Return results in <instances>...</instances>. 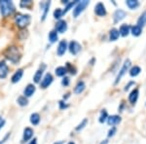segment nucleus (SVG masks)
I'll use <instances>...</instances> for the list:
<instances>
[{"label":"nucleus","instance_id":"10","mask_svg":"<svg viewBox=\"0 0 146 144\" xmlns=\"http://www.w3.org/2000/svg\"><path fill=\"white\" fill-rule=\"evenodd\" d=\"M68 48L67 46V42L65 40H62V41L58 43V49H56V54H58V56H62L65 54Z\"/></svg>","mask_w":146,"mask_h":144},{"label":"nucleus","instance_id":"5","mask_svg":"<svg viewBox=\"0 0 146 144\" xmlns=\"http://www.w3.org/2000/svg\"><path fill=\"white\" fill-rule=\"evenodd\" d=\"M131 60H125V62H124V64H123V66H122L121 69L119 70V73H118V75H117V77H116V80H115V85H117L120 82V80H121V78L124 76L125 74L127 73V71L129 69V66H131Z\"/></svg>","mask_w":146,"mask_h":144},{"label":"nucleus","instance_id":"22","mask_svg":"<svg viewBox=\"0 0 146 144\" xmlns=\"http://www.w3.org/2000/svg\"><path fill=\"white\" fill-rule=\"evenodd\" d=\"M120 33H119V30L116 29V28H112L109 32V39L110 41H116L117 39L119 38Z\"/></svg>","mask_w":146,"mask_h":144},{"label":"nucleus","instance_id":"33","mask_svg":"<svg viewBox=\"0 0 146 144\" xmlns=\"http://www.w3.org/2000/svg\"><path fill=\"white\" fill-rule=\"evenodd\" d=\"M31 5H32L31 0H23L20 3V6L22 7V8H28V7H30Z\"/></svg>","mask_w":146,"mask_h":144},{"label":"nucleus","instance_id":"35","mask_svg":"<svg viewBox=\"0 0 146 144\" xmlns=\"http://www.w3.org/2000/svg\"><path fill=\"white\" fill-rule=\"evenodd\" d=\"M63 16L62 14V10L60 8H58L56 10H55V12H54V17H55V19H58V20H60V18H62Z\"/></svg>","mask_w":146,"mask_h":144},{"label":"nucleus","instance_id":"8","mask_svg":"<svg viewBox=\"0 0 146 144\" xmlns=\"http://www.w3.org/2000/svg\"><path fill=\"white\" fill-rule=\"evenodd\" d=\"M95 13L98 17H104V16H106V9H105V6L103 5V3L98 2L96 4L95 7Z\"/></svg>","mask_w":146,"mask_h":144},{"label":"nucleus","instance_id":"36","mask_svg":"<svg viewBox=\"0 0 146 144\" xmlns=\"http://www.w3.org/2000/svg\"><path fill=\"white\" fill-rule=\"evenodd\" d=\"M66 69H67V71L69 70V72L71 73V74H73V75L76 74V69H75L73 66H71L69 62H67V64H66Z\"/></svg>","mask_w":146,"mask_h":144},{"label":"nucleus","instance_id":"17","mask_svg":"<svg viewBox=\"0 0 146 144\" xmlns=\"http://www.w3.org/2000/svg\"><path fill=\"white\" fill-rule=\"evenodd\" d=\"M23 75V69H18L17 71L14 73L13 76H12V79H11L12 83H18V82L22 79Z\"/></svg>","mask_w":146,"mask_h":144},{"label":"nucleus","instance_id":"39","mask_svg":"<svg viewBox=\"0 0 146 144\" xmlns=\"http://www.w3.org/2000/svg\"><path fill=\"white\" fill-rule=\"evenodd\" d=\"M60 109H62V110H64V109H66V108L68 107V104H66V103L64 102V101H62V100H60Z\"/></svg>","mask_w":146,"mask_h":144},{"label":"nucleus","instance_id":"24","mask_svg":"<svg viewBox=\"0 0 146 144\" xmlns=\"http://www.w3.org/2000/svg\"><path fill=\"white\" fill-rule=\"evenodd\" d=\"M30 122L33 126H37L40 122V115L38 113H32L30 115Z\"/></svg>","mask_w":146,"mask_h":144},{"label":"nucleus","instance_id":"3","mask_svg":"<svg viewBox=\"0 0 146 144\" xmlns=\"http://www.w3.org/2000/svg\"><path fill=\"white\" fill-rule=\"evenodd\" d=\"M31 18L27 14H17L15 17V23L18 27L25 28L30 23Z\"/></svg>","mask_w":146,"mask_h":144},{"label":"nucleus","instance_id":"13","mask_svg":"<svg viewBox=\"0 0 146 144\" xmlns=\"http://www.w3.org/2000/svg\"><path fill=\"white\" fill-rule=\"evenodd\" d=\"M9 68L5 61H0V79H4L8 75Z\"/></svg>","mask_w":146,"mask_h":144},{"label":"nucleus","instance_id":"26","mask_svg":"<svg viewBox=\"0 0 146 144\" xmlns=\"http://www.w3.org/2000/svg\"><path fill=\"white\" fill-rule=\"evenodd\" d=\"M55 72H56V76L62 77V76H64V75L66 74L67 69H66V67H64V66H58V67L56 68V71Z\"/></svg>","mask_w":146,"mask_h":144},{"label":"nucleus","instance_id":"30","mask_svg":"<svg viewBox=\"0 0 146 144\" xmlns=\"http://www.w3.org/2000/svg\"><path fill=\"white\" fill-rule=\"evenodd\" d=\"M58 39V32L56 30H52L50 33H49V40H50V42L51 43H55Z\"/></svg>","mask_w":146,"mask_h":144},{"label":"nucleus","instance_id":"44","mask_svg":"<svg viewBox=\"0 0 146 144\" xmlns=\"http://www.w3.org/2000/svg\"><path fill=\"white\" fill-rule=\"evenodd\" d=\"M100 144H108V141L107 140H103Z\"/></svg>","mask_w":146,"mask_h":144},{"label":"nucleus","instance_id":"29","mask_svg":"<svg viewBox=\"0 0 146 144\" xmlns=\"http://www.w3.org/2000/svg\"><path fill=\"white\" fill-rule=\"evenodd\" d=\"M107 118H108V113L107 111L105 109H102L100 112V119H98V121H100V123H101V124H103L104 122L107 121Z\"/></svg>","mask_w":146,"mask_h":144},{"label":"nucleus","instance_id":"42","mask_svg":"<svg viewBox=\"0 0 146 144\" xmlns=\"http://www.w3.org/2000/svg\"><path fill=\"white\" fill-rule=\"evenodd\" d=\"M4 125H5V120H2V121H0V129L4 127Z\"/></svg>","mask_w":146,"mask_h":144},{"label":"nucleus","instance_id":"41","mask_svg":"<svg viewBox=\"0 0 146 144\" xmlns=\"http://www.w3.org/2000/svg\"><path fill=\"white\" fill-rule=\"evenodd\" d=\"M9 136H10V133H7V134H6V136H5V137H4L3 140L0 141V144H3L4 142H5V140H7V139L9 138Z\"/></svg>","mask_w":146,"mask_h":144},{"label":"nucleus","instance_id":"45","mask_svg":"<svg viewBox=\"0 0 146 144\" xmlns=\"http://www.w3.org/2000/svg\"><path fill=\"white\" fill-rule=\"evenodd\" d=\"M54 144H62V141H58V142H56V143H54Z\"/></svg>","mask_w":146,"mask_h":144},{"label":"nucleus","instance_id":"43","mask_svg":"<svg viewBox=\"0 0 146 144\" xmlns=\"http://www.w3.org/2000/svg\"><path fill=\"white\" fill-rule=\"evenodd\" d=\"M29 144H37V139L36 138H33L31 141L29 142Z\"/></svg>","mask_w":146,"mask_h":144},{"label":"nucleus","instance_id":"9","mask_svg":"<svg viewBox=\"0 0 146 144\" xmlns=\"http://www.w3.org/2000/svg\"><path fill=\"white\" fill-rule=\"evenodd\" d=\"M68 50H69V52L72 55L76 56L80 52V50H81V45L76 41H71L69 43V46H68Z\"/></svg>","mask_w":146,"mask_h":144},{"label":"nucleus","instance_id":"46","mask_svg":"<svg viewBox=\"0 0 146 144\" xmlns=\"http://www.w3.org/2000/svg\"><path fill=\"white\" fill-rule=\"evenodd\" d=\"M68 144H75V143L73 141H70V142H68Z\"/></svg>","mask_w":146,"mask_h":144},{"label":"nucleus","instance_id":"14","mask_svg":"<svg viewBox=\"0 0 146 144\" xmlns=\"http://www.w3.org/2000/svg\"><path fill=\"white\" fill-rule=\"evenodd\" d=\"M138 96H139V91H138V89L133 90V91L131 92V94H129V101L133 105L135 104L136 101H137V100H138Z\"/></svg>","mask_w":146,"mask_h":144},{"label":"nucleus","instance_id":"38","mask_svg":"<svg viewBox=\"0 0 146 144\" xmlns=\"http://www.w3.org/2000/svg\"><path fill=\"white\" fill-rule=\"evenodd\" d=\"M69 81H70V79L68 77H63V79L62 81V85L64 87H67L68 85H69Z\"/></svg>","mask_w":146,"mask_h":144},{"label":"nucleus","instance_id":"18","mask_svg":"<svg viewBox=\"0 0 146 144\" xmlns=\"http://www.w3.org/2000/svg\"><path fill=\"white\" fill-rule=\"evenodd\" d=\"M85 89H86V84L83 81H79L74 88V93L76 94H80L85 91Z\"/></svg>","mask_w":146,"mask_h":144},{"label":"nucleus","instance_id":"28","mask_svg":"<svg viewBox=\"0 0 146 144\" xmlns=\"http://www.w3.org/2000/svg\"><path fill=\"white\" fill-rule=\"evenodd\" d=\"M131 34H133V36H139V35L142 33V28L138 27L137 25H133V27H131Z\"/></svg>","mask_w":146,"mask_h":144},{"label":"nucleus","instance_id":"40","mask_svg":"<svg viewBox=\"0 0 146 144\" xmlns=\"http://www.w3.org/2000/svg\"><path fill=\"white\" fill-rule=\"evenodd\" d=\"M133 85H135V82H133V81H131L128 85H127L126 87H125L124 90H125V91H129V89L131 88V86H133Z\"/></svg>","mask_w":146,"mask_h":144},{"label":"nucleus","instance_id":"16","mask_svg":"<svg viewBox=\"0 0 146 144\" xmlns=\"http://www.w3.org/2000/svg\"><path fill=\"white\" fill-rule=\"evenodd\" d=\"M129 32H131V27H129V25H122L119 28L120 35H122V36H124V37L128 36L129 34Z\"/></svg>","mask_w":146,"mask_h":144},{"label":"nucleus","instance_id":"11","mask_svg":"<svg viewBox=\"0 0 146 144\" xmlns=\"http://www.w3.org/2000/svg\"><path fill=\"white\" fill-rule=\"evenodd\" d=\"M122 121V118L119 115H112V116H108L107 118V124L110 127H114L116 125L120 124Z\"/></svg>","mask_w":146,"mask_h":144},{"label":"nucleus","instance_id":"27","mask_svg":"<svg viewBox=\"0 0 146 144\" xmlns=\"http://www.w3.org/2000/svg\"><path fill=\"white\" fill-rule=\"evenodd\" d=\"M42 78H43V69H38L33 76V81L35 83H40Z\"/></svg>","mask_w":146,"mask_h":144},{"label":"nucleus","instance_id":"12","mask_svg":"<svg viewBox=\"0 0 146 144\" xmlns=\"http://www.w3.org/2000/svg\"><path fill=\"white\" fill-rule=\"evenodd\" d=\"M67 30V23L65 21H58L56 23V32H60V33H64L65 31Z\"/></svg>","mask_w":146,"mask_h":144},{"label":"nucleus","instance_id":"31","mask_svg":"<svg viewBox=\"0 0 146 144\" xmlns=\"http://www.w3.org/2000/svg\"><path fill=\"white\" fill-rule=\"evenodd\" d=\"M17 102L19 103V105H21V106H27L28 104V100L25 96H19L18 100H17Z\"/></svg>","mask_w":146,"mask_h":144},{"label":"nucleus","instance_id":"25","mask_svg":"<svg viewBox=\"0 0 146 144\" xmlns=\"http://www.w3.org/2000/svg\"><path fill=\"white\" fill-rule=\"evenodd\" d=\"M141 72V68L139 66H137V65H135V66H133L129 69V75H131V77H136L137 75H139Z\"/></svg>","mask_w":146,"mask_h":144},{"label":"nucleus","instance_id":"2","mask_svg":"<svg viewBox=\"0 0 146 144\" xmlns=\"http://www.w3.org/2000/svg\"><path fill=\"white\" fill-rule=\"evenodd\" d=\"M0 12L3 17H9L15 12V5L10 0H0Z\"/></svg>","mask_w":146,"mask_h":144},{"label":"nucleus","instance_id":"15","mask_svg":"<svg viewBox=\"0 0 146 144\" xmlns=\"http://www.w3.org/2000/svg\"><path fill=\"white\" fill-rule=\"evenodd\" d=\"M35 91H36V88H35L34 85L29 84V85H27V86L25 87V91H23V94H25V96L27 98H30V96H31L32 94L35 93Z\"/></svg>","mask_w":146,"mask_h":144},{"label":"nucleus","instance_id":"32","mask_svg":"<svg viewBox=\"0 0 146 144\" xmlns=\"http://www.w3.org/2000/svg\"><path fill=\"white\" fill-rule=\"evenodd\" d=\"M88 122H89V121H88V119H84L83 121H82V122L78 125V126L75 127V129H76L77 131H81V129H83L84 127H86L87 125H88Z\"/></svg>","mask_w":146,"mask_h":144},{"label":"nucleus","instance_id":"4","mask_svg":"<svg viewBox=\"0 0 146 144\" xmlns=\"http://www.w3.org/2000/svg\"><path fill=\"white\" fill-rule=\"evenodd\" d=\"M89 4H90V1H88V0H83V1L78 2L77 5L75 6V8L73 9V17L78 18L83 13L85 9H86V7L89 6Z\"/></svg>","mask_w":146,"mask_h":144},{"label":"nucleus","instance_id":"1","mask_svg":"<svg viewBox=\"0 0 146 144\" xmlns=\"http://www.w3.org/2000/svg\"><path fill=\"white\" fill-rule=\"evenodd\" d=\"M4 56L8 60H10L12 63L16 64L20 61L21 58H22V54H21L20 50L18 47L16 46H10L6 49L4 52Z\"/></svg>","mask_w":146,"mask_h":144},{"label":"nucleus","instance_id":"34","mask_svg":"<svg viewBox=\"0 0 146 144\" xmlns=\"http://www.w3.org/2000/svg\"><path fill=\"white\" fill-rule=\"evenodd\" d=\"M77 3H78V1H72V2H69V3H68L67 5H66V7H65L64 10L62 11V14H63V15H64V14H66L67 12L69 11L70 9H71L72 7L75 5V4H77Z\"/></svg>","mask_w":146,"mask_h":144},{"label":"nucleus","instance_id":"21","mask_svg":"<svg viewBox=\"0 0 146 144\" xmlns=\"http://www.w3.org/2000/svg\"><path fill=\"white\" fill-rule=\"evenodd\" d=\"M126 4L131 10H135V9L138 8L140 5L139 1H137V0H127Z\"/></svg>","mask_w":146,"mask_h":144},{"label":"nucleus","instance_id":"37","mask_svg":"<svg viewBox=\"0 0 146 144\" xmlns=\"http://www.w3.org/2000/svg\"><path fill=\"white\" fill-rule=\"evenodd\" d=\"M116 131H117L116 127H111V129L108 131V134H107L108 137H112V136L115 134V133H116Z\"/></svg>","mask_w":146,"mask_h":144},{"label":"nucleus","instance_id":"19","mask_svg":"<svg viewBox=\"0 0 146 144\" xmlns=\"http://www.w3.org/2000/svg\"><path fill=\"white\" fill-rule=\"evenodd\" d=\"M33 136V131L30 127H25V131H23V141H28L30 138Z\"/></svg>","mask_w":146,"mask_h":144},{"label":"nucleus","instance_id":"6","mask_svg":"<svg viewBox=\"0 0 146 144\" xmlns=\"http://www.w3.org/2000/svg\"><path fill=\"white\" fill-rule=\"evenodd\" d=\"M53 82V76H52L51 73H47V74L42 78V81L40 82V86L42 89H46L52 84Z\"/></svg>","mask_w":146,"mask_h":144},{"label":"nucleus","instance_id":"7","mask_svg":"<svg viewBox=\"0 0 146 144\" xmlns=\"http://www.w3.org/2000/svg\"><path fill=\"white\" fill-rule=\"evenodd\" d=\"M127 16V13L122 9H118L114 12L113 14V20H114V23H117L119 22H121L122 20H124L125 17Z\"/></svg>","mask_w":146,"mask_h":144},{"label":"nucleus","instance_id":"23","mask_svg":"<svg viewBox=\"0 0 146 144\" xmlns=\"http://www.w3.org/2000/svg\"><path fill=\"white\" fill-rule=\"evenodd\" d=\"M137 25L141 28L144 27V25H146V10L141 14L139 19L137 20Z\"/></svg>","mask_w":146,"mask_h":144},{"label":"nucleus","instance_id":"20","mask_svg":"<svg viewBox=\"0 0 146 144\" xmlns=\"http://www.w3.org/2000/svg\"><path fill=\"white\" fill-rule=\"evenodd\" d=\"M50 5H51V2L50 1H47V2H45V3L40 4L41 8L44 10V13H43V15H42V18H41L42 21H44L46 19L47 14H48V12H49V8H50Z\"/></svg>","mask_w":146,"mask_h":144}]
</instances>
